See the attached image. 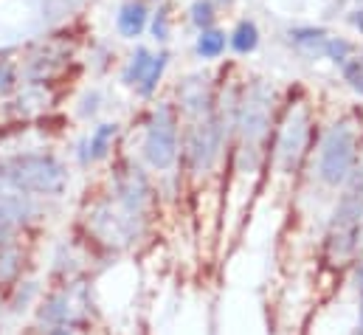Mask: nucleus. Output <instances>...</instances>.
<instances>
[{
	"mask_svg": "<svg viewBox=\"0 0 363 335\" xmlns=\"http://www.w3.org/2000/svg\"><path fill=\"white\" fill-rule=\"evenodd\" d=\"M284 87H279L273 77L265 74H245L240 87V107L237 124L225 158L223 175V197H220V226L217 243L220 248L231 246L259 203L265 164H268V144H271L273 121L281 104Z\"/></svg>",
	"mask_w": 363,
	"mask_h": 335,
	"instance_id": "obj_1",
	"label": "nucleus"
},
{
	"mask_svg": "<svg viewBox=\"0 0 363 335\" xmlns=\"http://www.w3.org/2000/svg\"><path fill=\"white\" fill-rule=\"evenodd\" d=\"M318 124H321V107H318V99L313 96V90L301 82L287 84L281 93L276 121H273L259 200L268 194H293L296 192V186L307 169L310 153L315 147Z\"/></svg>",
	"mask_w": 363,
	"mask_h": 335,
	"instance_id": "obj_2",
	"label": "nucleus"
},
{
	"mask_svg": "<svg viewBox=\"0 0 363 335\" xmlns=\"http://www.w3.org/2000/svg\"><path fill=\"white\" fill-rule=\"evenodd\" d=\"M363 144V107L347 104L333 113H321L315 147L310 153L307 169L296 189H310V194H324L333 200L347 183L358 161Z\"/></svg>",
	"mask_w": 363,
	"mask_h": 335,
	"instance_id": "obj_3",
	"label": "nucleus"
},
{
	"mask_svg": "<svg viewBox=\"0 0 363 335\" xmlns=\"http://www.w3.org/2000/svg\"><path fill=\"white\" fill-rule=\"evenodd\" d=\"M152 220L127 212L104 189L88 192L79 209V237L104 253H135L155 234Z\"/></svg>",
	"mask_w": 363,
	"mask_h": 335,
	"instance_id": "obj_4",
	"label": "nucleus"
},
{
	"mask_svg": "<svg viewBox=\"0 0 363 335\" xmlns=\"http://www.w3.org/2000/svg\"><path fill=\"white\" fill-rule=\"evenodd\" d=\"M150 107L138 116L135 153L138 161L155 175V180H181V116L169 96L147 101Z\"/></svg>",
	"mask_w": 363,
	"mask_h": 335,
	"instance_id": "obj_5",
	"label": "nucleus"
},
{
	"mask_svg": "<svg viewBox=\"0 0 363 335\" xmlns=\"http://www.w3.org/2000/svg\"><path fill=\"white\" fill-rule=\"evenodd\" d=\"M71 186L68 164L45 147L0 153V194L60 200Z\"/></svg>",
	"mask_w": 363,
	"mask_h": 335,
	"instance_id": "obj_6",
	"label": "nucleus"
},
{
	"mask_svg": "<svg viewBox=\"0 0 363 335\" xmlns=\"http://www.w3.org/2000/svg\"><path fill=\"white\" fill-rule=\"evenodd\" d=\"M79 45L82 43L68 28H60L17 45L23 82L62 84L71 68L79 62Z\"/></svg>",
	"mask_w": 363,
	"mask_h": 335,
	"instance_id": "obj_7",
	"label": "nucleus"
},
{
	"mask_svg": "<svg viewBox=\"0 0 363 335\" xmlns=\"http://www.w3.org/2000/svg\"><path fill=\"white\" fill-rule=\"evenodd\" d=\"M96 302H93V285L88 276L68 279V282H51V287L40 296L34 304V327H77L82 333H91Z\"/></svg>",
	"mask_w": 363,
	"mask_h": 335,
	"instance_id": "obj_8",
	"label": "nucleus"
},
{
	"mask_svg": "<svg viewBox=\"0 0 363 335\" xmlns=\"http://www.w3.org/2000/svg\"><path fill=\"white\" fill-rule=\"evenodd\" d=\"M62 101V84L23 82L0 101V127H31L48 119Z\"/></svg>",
	"mask_w": 363,
	"mask_h": 335,
	"instance_id": "obj_9",
	"label": "nucleus"
},
{
	"mask_svg": "<svg viewBox=\"0 0 363 335\" xmlns=\"http://www.w3.org/2000/svg\"><path fill=\"white\" fill-rule=\"evenodd\" d=\"M45 203L28 194H0V240L28 237L31 229L45 217Z\"/></svg>",
	"mask_w": 363,
	"mask_h": 335,
	"instance_id": "obj_10",
	"label": "nucleus"
},
{
	"mask_svg": "<svg viewBox=\"0 0 363 335\" xmlns=\"http://www.w3.org/2000/svg\"><path fill=\"white\" fill-rule=\"evenodd\" d=\"M327 37H330V28L324 23H290L281 31L284 45L307 62H324Z\"/></svg>",
	"mask_w": 363,
	"mask_h": 335,
	"instance_id": "obj_11",
	"label": "nucleus"
},
{
	"mask_svg": "<svg viewBox=\"0 0 363 335\" xmlns=\"http://www.w3.org/2000/svg\"><path fill=\"white\" fill-rule=\"evenodd\" d=\"M150 14H152L150 0H118L116 17H113L116 37L124 43H141L150 26Z\"/></svg>",
	"mask_w": 363,
	"mask_h": 335,
	"instance_id": "obj_12",
	"label": "nucleus"
},
{
	"mask_svg": "<svg viewBox=\"0 0 363 335\" xmlns=\"http://www.w3.org/2000/svg\"><path fill=\"white\" fill-rule=\"evenodd\" d=\"M28 243L26 237H6L0 240V296H6L28 270Z\"/></svg>",
	"mask_w": 363,
	"mask_h": 335,
	"instance_id": "obj_13",
	"label": "nucleus"
},
{
	"mask_svg": "<svg viewBox=\"0 0 363 335\" xmlns=\"http://www.w3.org/2000/svg\"><path fill=\"white\" fill-rule=\"evenodd\" d=\"M88 138V150H91V164H107L113 161L116 150L121 147V138H124V124L116 121V119H107V121H96L91 127V133H85Z\"/></svg>",
	"mask_w": 363,
	"mask_h": 335,
	"instance_id": "obj_14",
	"label": "nucleus"
},
{
	"mask_svg": "<svg viewBox=\"0 0 363 335\" xmlns=\"http://www.w3.org/2000/svg\"><path fill=\"white\" fill-rule=\"evenodd\" d=\"M191 54L200 65H220L228 54V31L223 26H211L203 31H194Z\"/></svg>",
	"mask_w": 363,
	"mask_h": 335,
	"instance_id": "obj_15",
	"label": "nucleus"
},
{
	"mask_svg": "<svg viewBox=\"0 0 363 335\" xmlns=\"http://www.w3.org/2000/svg\"><path fill=\"white\" fill-rule=\"evenodd\" d=\"M262 45V28L257 23V17H237V23L228 28V54H234L237 60H248L259 51Z\"/></svg>",
	"mask_w": 363,
	"mask_h": 335,
	"instance_id": "obj_16",
	"label": "nucleus"
},
{
	"mask_svg": "<svg viewBox=\"0 0 363 335\" xmlns=\"http://www.w3.org/2000/svg\"><path fill=\"white\" fill-rule=\"evenodd\" d=\"M169 65H172V48H169V45L155 48V54H152V60H150V68L144 71L141 82L135 84V90H133L138 101L147 104V101L158 99V90H161V84H164V79H167Z\"/></svg>",
	"mask_w": 363,
	"mask_h": 335,
	"instance_id": "obj_17",
	"label": "nucleus"
},
{
	"mask_svg": "<svg viewBox=\"0 0 363 335\" xmlns=\"http://www.w3.org/2000/svg\"><path fill=\"white\" fill-rule=\"evenodd\" d=\"M175 3L172 0H161V3H152V14H150V26H147V34L150 40L161 48V45H169L172 37H175Z\"/></svg>",
	"mask_w": 363,
	"mask_h": 335,
	"instance_id": "obj_18",
	"label": "nucleus"
},
{
	"mask_svg": "<svg viewBox=\"0 0 363 335\" xmlns=\"http://www.w3.org/2000/svg\"><path fill=\"white\" fill-rule=\"evenodd\" d=\"M152 54H155V48H152V45H147V43H135V45H133V51H130V54L124 57V62H121L118 84H121V87H127V90H135V84L141 82L144 71L150 68Z\"/></svg>",
	"mask_w": 363,
	"mask_h": 335,
	"instance_id": "obj_19",
	"label": "nucleus"
},
{
	"mask_svg": "<svg viewBox=\"0 0 363 335\" xmlns=\"http://www.w3.org/2000/svg\"><path fill=\"white\" fill-rule=\"evenodd\" d=\"M20 84H23V74H20L17 45L14 48H0V101L9 99Z\"/></svg>",
	"mask_w": 363,
	"mask_h": 335,
	"instance_id": "obj_20",
	"label": "nucleus"
},
{
	"mask_svg": "<svg viewBox=\"0 0 363 335\" xmlns=\"http://www.w3.org/2000/svg\"><path fill=\"white\" fill-rule=\"evenodd\" d=\"M355 54H358V40H352L350 34H341V31H330L327 45H324V62L341 68Z\"/></svg>",
	"mask_w": 363,
	"mask_h": 335,
	"instance_id": "obj_21",
	"label": "nucleus"
},
{
	"mask_svg": "<svg viewBox=\"0 0 363 335\" xmlns=\"http://www.w3.org/2000/svg\"><path fill=\"white\" fill-rule=\"evenodd\" d=\"M186 23L194 31L220 26V6L214 0H189V6H186Z\"/></svg>",
	"mask_w": 363,
	"mask_h": 335,
	"instance_id": "obj_22",
	"label": "nucleus"
},
{
	"mask_svg": "<svg viewBox=\"0 0 363 335\" xmlns=\"http://www.w3.org/2000/svg\"><path fill=\"white\" fill-rule=\"evenodd\" d=\"M104 107H107V93H104V87H99V84L85 87L82 96L74 101V110H77V119H79V121H96V119L104 113Z\"/></svg>",
	"mask_w": 363,
	"mask_h": 335,
	"instance_id": "obj_23",
	"label": "nucleus"
},
{
	"mask_svg": "<svg viewBox=\"0 0 363 335\" xmlns=\"http://www.w3.org/2000/svg\"><path fill=\"white\" fill-rule=\"evenodd\" d=\"M40 296H43V290H40V285L34 282V279H20L3 299H6V304L14 310V313H23V310H31L37 302H40Z\"/></svg>",
	"mask_w": 363,
	"mask_h": 335,
	"instance_id": "obj_24",
	"label": "nucleus"
},
{
	"mask_svg": "<svg viewBox=\"0 0 363 335\" xmlns=\"http://www.w3.org/2000/svg\"><path fill=\"white\" fill-rule=\"evenodd\" d=\"M338 74H341V82L347 84L358 99L363 101V60L355 54L352 60H347L341 68H338Z\"/></svg>",
	"mask_w": 363,
	"mask_h": 335,
	"instance_id": "obj_25",
	"label": "nucleus"
},
{
	"mask_svg": "<svg viewBox=\"0 0 363 335\" xmlns=\"http://www.w3.org/2000/svg\"><path fill=\"white\" fill-rule=\"evenodd\" d=\"M344 23L363 40V3H358V6H352V9L344 11Z\"/></svg>",
	"mask_w": 363,
	"mask_h": 335,
	"instance_id": "obj_26",
	"label": "nucleus"
},
{
	"mask_svg": "<svg viewBox=\"0 0 363 335\" xmlns=\"http://www.w3.org/2000/svg\"><path fill=\"white\" fill-rule=\"evenodd\" d=\"M352 6H355V0H330V3L324 6V20L344 17V11H347V9H352Z\"/></svg>",
	"mask_w": 363,
	"mask_h": 335,
	"instance_id": "obj_27",
	"label": "nucleus"
},
{
	"mask_svg": "<svg viewBox=\"0 0 363 335\" xmlns=\"http://www.w3.org/2000/svg\"><path fill=\"white\" fill-rule=\"evenodd\" d=\"M34 335H82V330L57 324V327H34Z\"/></svg>",
	"mask_w": 363,
	"mask_h": 335,
	"instance_id": "obj_28",
	"label": "nucleus"
},
{
	"mask_svg": "<svg viewBox=\"0 0 363 335\" xmlns=\"http://www.w3.org/2000/svg\"><path fill=\"white\" fill-rule=\"evenodd\" d=\"M350 335H363V293L355 296V324H352Z\"/></svg>",
	"mask_w": 363,
	"mask_h": 335,
	"instance_id": "obj_29",
	"label": "nucleus"
},
{
	"mask_svg": "<svg viewBox=\"0 0 363 335\" xmlns=\"http://www.w3.org/2000/svg\"><path fill=\"white\" fill-rule=\"evenodd\" d=\"M358 57H361V60H363V40H361V43H358Z\"/></svg>",
	"mask_w": 363,
	"mask_h": 335,
	"instance_id": "obj_30",
	"label": "nucleus"
},
{
	"mask_svg": "<svg viewBox=\"0 0 363 335\" xmlns=\"http://www.w3.org/2000/svg\"><path fill=\"white\" fill-rule=\"evenodd\" d=\"M150 3H161V0H150Z\"/></svg>",
	"mask_w": 363,
	"mask_h": 335,
	"instance_id": "obj_31",
	"label": "nucleus"
},
{
	"mask_svg": "<svg viewBox=\"0 0 363 335\" xmlns=\"http://www.w3.org/2000/svg\"><path fill=\"white\" fill-rule=\"evenodd\" d=\"M0 316H3V304H0Z\"/></svg>",
	"mask_w": 363,
	"mask_h": 335,
	"instance_id": "obj_32",
	"label": "nucleus"
},
{
	"mask_svg": "<svg viewBox=\"0 0 363 335\" xmlns=\"http://www.w3.org/2000/svg\"><path fill=\"white\" fill-rule=\"evenodd\" d=\"M358 3H363V0H355V6H358Z\"/></svg>",
	"mask_w": 363,
	"mask_h": 335,
	"instance_id": "obj_33",
	"label": "nucleus"
}]
</instances>
